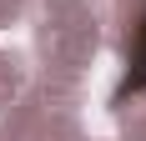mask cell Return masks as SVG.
<instances>
[{
	"mask_svg": "<svg viewBox=\"0 0 146 141\" xmlns=\"http://www.w3.org/2000/svg\"><path fill=\"white\" fill-rule=\"evenodd\" d=\"M131 91H146V20L136 25V41H131V76H126Z\"/></svg>",
	"mask_w": 146,
	"mask_h": 141,
	"instance_id": "1",
	"label": "cell"
}]
</instances>
